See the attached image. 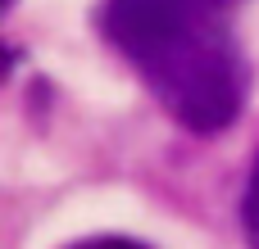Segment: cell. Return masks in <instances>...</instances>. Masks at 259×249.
I'll return each mask as SVG.
<instances>
[{
	"label": "cell",
	"mask_w": 259,
	"mask_h": 249,
	"mask_svg": "<svg viewBox=\"0 0 259 249\" xmlns=\"http://www.w3.org/2000/svg\"><path fill=\"white\" fill-rule=\"evenodd\" d=\"M96 27L182 132L219 136L241 118L250 64L228 0H100Z\"/></svg>",
	"instance_id": "obj_1"
},
{
	"label": "cell",
	"mask_w": 259,
	"mask_h": 249,
	"mask_svg": "<svg viewBox=\"0 0 259 249\" xmlns=\"http://www.w3.org/2000/svg\"><path fill=\"white\" fill-rule=\"evenodd\" d=\"M68 249H150V245L127 240V236H91V240H77V245H68Z\"/></svg>",
	"instance_id": "obj_2"
},
{
	"label": "cell",
	"mask_w": 259,
	"mask_h": 249,
	"mask_svg": "<svg viewBox=\"0 0 259 249\" xmlns=\"http://www.w3.org/2000/svg\"><path fill=\"white\" fill-rule=\"evenodd\" d=\"M241 213H259V154H255V163H250L246 191H241Z\"/></svg>",
	"instance_id": "obj_3"
},
{
	"label": "cell",
	"mask_w": 259,
	"mask_h": 249,
	"mask_svg": "<svg viewBox=\"0 0 259 249\" xmlns=\"http://www.w3.org/2000/svg\"><path fill=\"white\" fill-rule=\"evenodd\" d=\"M241 227H246V240H250V249H259V213H241Z\"/></svg>",
	"instance_id": "obj_4"
},
{
	"label": "cell",
	"mask_w": 259,
	"mask_h": 249,
	"mask_svg": "<svg viewBox=\"0 0 259 249\" xmlns=\"http://www.w3.org/2000/svg\"><path fill=\"white\" fill-rule=\"evenodd\" d=\"M0 5H5V9H9V5H14V0H0Z\"/></svg>",
	"instance_id": "obj_5"
}]
</instances>
